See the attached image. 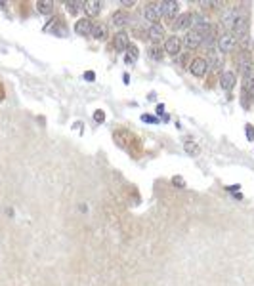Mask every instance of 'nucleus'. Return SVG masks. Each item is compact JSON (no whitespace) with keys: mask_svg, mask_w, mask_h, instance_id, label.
Wrapping results in <instances>:
<instances>
[{"mask_svg":"<svg viewBox=\"0 0 254 286\" xmlns=\"http://www.w3.org/2000/svg\"><path fill=\"white\" fill-rule=\"evenodd\" d=\"M113 138L117 141V145H120L124 151H128V153L132 155V157H141L143 147H141V141L136 134H132L130 130H124V128H119L113 134Z\"/></svg>","mask_w":254,"mask_h":286,"instance_id":"1","label":"nucleus"},{"mask_svg":"<svg viewBox=\"0 0 254 286\" xmlns=\"http://www.w3.org/2000/svg\"><path fill=\"white\" fill-rule=\"evenodd\" d=\"M231 33H233V39L239 40L241 44H247L248 42V17H247V13H241L239 20L235 21Z\"/></svg>","mask_w":254,"mask_h":286,"instance_id":"2","label":"nucleus"},{"mask_svg":"<svg viewBox=\"0 0 254 286\" xmlns=\"http://www.w3.org/2000/svg\"><path fill=\"white\" fill-rule=\"evenodd\" d=\"M241 13H243V12H241L239 8H227L226 12H224V15H222L220 25L224 27V29H233L235 21L239 20Z\"/></svg>","mask_w":254,"mask_h":286,"instance_id":"3","label":"nucleus"},{"mask_svg":"<svg viewBox=\"0 0 254 286\" xmlns=\"http://www.w3.org/2000/svg\"><path fill=\"white\" fill-rule=\"evenodd\" d=\"M160 8V13L162 15H167L168 20H174L176 15H178V10H180V4L176 2V0H162L159 4Z\"/></svg>","mask_w":254,"mask_h":286,"instance_id":"4","label":"nucleus"},{"mask_svg":"<svg viewBox=\"0 0 254 286\" xmlns=\"http://www.w3.org/2000/svg\"><path fill=\"white\" fill-rule=\"evenodd\" d=\"M203 40L205 39H203L197 31L191 29V31H187V34L184 36V44H186L187 50H195V48H199L201 44H203Z\"/></svg>","mask_w":254,"mask_h":286,"instance_id":"5","label":"nucleus"},{"mask_svg":"<svg viewBox=\"0 0 254 286\" xmlns=\"http://www.w3.org/2000/svg\"><path fill=\"white\" fill-rule=\"evenodd\" d=\"M143 17H146L147 21H151V23L155 25V23L160 20L159 4H155V2H149V4H146V8H143Z\"/></svg>","mask_w":254,"mask_h":286,"instance_id":"6","label":"nucleus"},{"mask_svg":"<svg viewBox=\"0 0 254 286\" xmlns=\"http://www.w3.org/2000/svg\"><path fill=\"white\" fill-rule=\"evenodd\" d=\"M207 71H208V63L203 58H195L191 61V65H189V73L193 74V77H205Z\"/></svg>","mask_w":254,"mask_h":286,"instance_id":"7","label":"nucleus"},{"mask_svg":"<svg viewBox=\"0 0 254 286\" xmlns=\"http://www.w3.org/2000/svg\"><path fill=\"white\" fill-rule=\"evenodd\" d=\"M235 48V39H233V34H229V33H224L218 39V50H220L222 53H227V52H231Z\"/></svg>","mask_w":254,"mask_h":286,"instance_id":"8","label":"nucleus"},{"mask_svg":"<svg viewBox=\"0 0 254 286\" xmlns=\"http://www.w3.org/2000/svg\"><path fill=\"white\" fill-rule=\"evenodd\" d=\"M92 29H94V23L88 20V17H82V20H79L75 23V31H77V34H80V36L92 34Z\"/></svg>","mask_w":254,"mask_h":286,"instance_id":"9","label":"nucleus"},{"mask_svg":"<svg viewBox=\"0 0 254 286\" xmlns=\"http://www.w3.org/2000/svg\"><path fill=\"white\" fill-rule=\"evenodd\" d=\"M182 50V40L178 36H168L167 42H165V52L170 53V55H178Z\"/></svg>","mask_w":254,"mask_h":286,"instance_id":"10","label":"nucleus"},{"mask_svg":"<svg viewBox=\"0 0 254 286\" xmlns=\"http://www.w3.org/2000/svg\"><path fill=\"white\" fill-rule=\"evenodd\" d=\"M237 63H239V69H241V74H245L248 69H252L254 63H252V58H250V53L245 50V52L239 53V58H237Z\"/></svg>","mask_w":254,"mask_h":286,"instance_id":"11","label":"nucleus"},{"mask_svg":"<svg viewBox=\"0 0 254 286\" xmlns=\"http://www.w3.org/2000/svg\"><path fill=\"white\" fill-rule=\"evenodd\" d=\"M113 46L117 52H124V50H128V46H130V39H128L126 33H117L113 39Z\"/></svg>","mask_w":254,"mask_h":286,"instance_id":"12","label":"nucleus"},{"mask_svg":"<svg viewBox=\"0 0 254 286\" xmlns=\"http://www.w3.org/2000/svg\"><path fill=\"white\" fill-rule=\"evenodd\" d=\"M101 8H103V4H101L100 0H88V2H84V12H86L88 17H96L101 12Z\"/></svg>","mask_w":254,"mask_h":286,"instance_id":"13","label":"nucleus"},{"mask_svg":"<svg viewBox=\"0 0 254 286\" xmlns=\"http://www.w3.org/2000/svg\"><path fill=\"white\" fill-rule=\"evenodd\" d=\"M191 23H193V15L191 13H182V15H178V20L174 21V29H178V31L189 29Z\"/></svg>","mask_w":254,"mask_h":286,"instance_id":"14","label":"nucleus"},{"mask_svg":"<svg viewBox=\"0 0 254 286\" xmlns=\"http://www.w3.org/2000/svg\"><path fill=\"white\" fill-rule=\"evenodd\" d=\"M147 34H149V39L153 40V42H160V40L165 39V27L159 25V23H155V25L149 27Z\"/></svg>","mask_w":254,"mask_h":286,"instance_id":"15","label":"nucleus"},{"mask_svg":"<svg viewBox=\"0 0 254 286\" xmlns=\"http://www.w3.org/2000/svg\"><path fill=\"white\" fill-rule=\"evenodd\" d=\"M235 84H237V79H235L233 73H224L220 77V86L224 90H233Z\"/></svg>","mask_w":254,"mask_h":286,"instance_id":"16","label":"nucleus"},{"mask_svg":"<svg viewBox=\"0 0 254 286\" xmlns=\"http://www.w3.org/2000/svg\"><path fill=\"white\" fill-rule=\"evenodd\" d=\"M113 23L115 27H124L130 23V15L126 12H115L113 13Z\"/></svg>","mask_w":254,"mask_h":286,"instance_id":"17","label":"nucleus"},{"mask_svg":"<svg viewBox=\"0 0 254 286\" xmlns=\"http://www.w3.org/2000/svg\"><path fill=\"white\" fill-rule=\"evenodd\" d=\"M107 27L103 25V23H98V25H94V29H92V36L96 40H105L107 39Z\"/></svg>","mask_w":254,"mask_h":286,"instance_id":"18","label":"nucleus"},{"mask_svg":"<svg viewBox=\"0 0 254 286\" xmlns=\"http://www.w3.org/2000/svg\"><path fill=\"white\" fill-rule=\"evenodd\" d=\"M37 10H39L40 13L48 15V13H52V10H53V2L52 0H40V2H37Z\"/></svg>","mask_w":254,"mask_h":286,"instance_id":"19","label":"nucleus"},{"mask_svg":"<svg viewBox=\"0 0 254 286\" xmlns=\"http://www.w3.org/2000/svg\"><path fill=\"white\" fill-rule=\"evenodd\" d=\"M65 8L69 13H77L79 10H84V2H77V0H73V2H65Z\"/></svg>","mask_w":254,"mask_h":286,"instance_id":"20","label":"nucleus"},{"mask_svg":"<svg viewBox=\"0 0 254 286\" xmlns=\"http://www.w3.org/2000/svg\"><path fill=\"white\" fill-rule=\"evenodd\" d=\"M149 55H151V60L160 61V60H162V50H160V48H157V46H151V48H149Z\"/></svg>","mask_w":254,"mask_h":286,"instance_id":"21","label":"nucleus"},{"mask_svg":"<svg viewBox=\"0 0 254 286\" xmlns=\"http://www.w3.org/2000/svg\"><path fill=\"white\" fill-rule=\"evenodd\" d=\"M136 58H138V48L130 44V46H128V58H126V61H128V63H134V61H136Z\"/></svg>","mask_w":254,"mask_h":286,"instance_id":"22","label":"nucleus"},{"mask_svg":"<svg viewBox=\"0 0 254 286\" xmlns=\"http://www.w3.org/2000/svg\"><path fill=\"white\" fill-rule=\"evenodd\" d=\"M186 153L187 155H197L199 153V147H197V143H193V141H187L186 143Z\"/></svg>","mask_w":254,"mask_h":286,"instance_id":"23","label":"nucleus"},{"mask_svg":"<svg viewBox=\"0 0 254 286\" xmlns=\"http://www.w3.org/2000/svg\"><path fill=\"white\" fill-rule=\"evenodd\" d=\"M94 119H96V122H103V120H105V113H103V111H96V113H94Z\"/></svg>","mask_w":254,"mask_h":286,"instance_id":"24","label":"nucleus"},{"mask_svg":"<svg viewBox=\"0 0 254 286\" xmlns=\"http://www.w3.org/2000/svg\"><path fill=\"white\" fill-rule=\"evenodd\" d=\"M247 140L254 141V128L250 126V124H247Z\"/></svg>","mask_w":254,"mask_h":286,"instance_id":"25","label":"nucleus"},{"mask_svg":"<svg viewBox=\"0 0 254 286\" xmlns=\"http://www.w3.org/2000/svg\"><path fill=\"white\" fill-rule=\"evenodd\" d=\"M141 120H143V122H157V119H153V117H147V115H143V117H141Z\"/></svg>","mask_w":254,"mask_h":286,"instance_id":"26","label":"nucleus"},{"mask_svg":"<svg viewBox=\"0 0 254 286\" xmlns=\"http://www.w3.org/2000/svg\"><path fill=\"white\" fill-rule=\"evenodd\" d=\"M120 4H122V6H134L136 2H134V0H120Z\"/></svg>","mask_w":254,"mask_h":286,"instance_id":"27","label":"nucleus"},{"mask_svg":"<svg viewBox=\"0 0 254 286\" xmlns=\"http://www.w3.org/2000/svg\"><path fill=\"white\" fill-rule=\"evenodd\" d=\"M172 183L174 185H184V180H182V178H174Z\"/></svg>","mask_w":254,"mask_h":286,"instance_id":"28","label":"nucleus"},{"mask_svg":"<svg viewBox=\"0 0 254 286\" xmlns=\"http://www.w3.org/2000/svg\"><path fill=\"white\" fill-rule=\"evenodd\" d=\"M4 96H6V92H4V86H2V82H0V101L4 100Z\"/></svg>","mask_w":254,"mask_h":286,"instance_id":"29","label":"nucleus"},{"mask_svg":"<svg viewBox=\"0 0 254 286\" xmlns=\"http://www.w3.org/2000/svg\"><path fill=\"white\" fill-rule=\"evenodd\" d=\"M157 113H159V115L165 113V107H162V105H157Z\"/></svg>","mask_w":254,"mask_h":286,"instance_id":"30","label":"nucleus"},{"mask_svg":"<svg viewBox=\"0 0 254 286\" xmlns=\"http://www.w3.org/2000/svg\"><path fill=\"white\" fill-rule=\"evenodd\" d=\"M84 79H88V80H94V73H86V74H84Z\"/></svg>","mask_w":254,"mask_h":286,"instance_id":"31","label":"nucleus"}]
</instances>
